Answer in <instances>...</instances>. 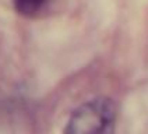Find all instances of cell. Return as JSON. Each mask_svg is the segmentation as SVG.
I'll return each mask as SVG.
<instances>
[{"instance_id":"obj_1","label":"cell","mask_w":148,"mask_h":134,"mask_svg":"<svg viewBox=\"0 0 148 134\" xmlns=\"http://www.w3.org/2000/svg\"><path fill=\"white\" fill-rule=\"evenodd\" d=\"M116 106L113 100L99 96L74 110L63 134H115Z\"/></svg>"},{"instance_id":"obj_2","label":"cell","mask_w":148,"mask_h":134,"mask_svg":"<svg viewBox=\"0 0 148 134\" xmlns=\"http://www.w3.org/2000/svg\"><path fill=\"white\" fill-rule=\"evenodd\" d=\"M49 0H14V7L23 16H35Z\"/></svg>"}]
</instances>
